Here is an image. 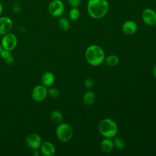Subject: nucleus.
<instances>
[{"label": "nucleus", "mask_w": 156, "mask_h": 156, "mask_svg": "<svg viewBox=\"0 0 156 156\" xmlns=\"http://www.w3.org/2000/svg\"><path fill=\"white\" fill-rule=\"evenodd\" d=\"M87 9L92 18L101 19L107 13L109 4L107 0H88Z\"/></svg>", "instance_id": "nucleus-1"}, {"label": "nucleus", "mask_w": 156, "mask_h": 156, "mask_svg": "<svg viewBox=\"0 0 156 156\" xmlns=\"http://www.w3.org/2000/svg\"><path fill=\"white\" fill-rule=\"evenodd\" d=\"M85 57L89 64L93 66H98L104 60L105 53L100 46L91 45L86 49Z\"/></svg>", "instance_id": "nucleus-2"}, {"label": "nucleus", "mask_w": 156, "mask_h": 156, "mask_svg": "<svg viewBox=\"0 0 156 156\" xmlns=\"http://www.w3.org/2000/svg\"><path fill=\"white\" fill-rule=\"evenodd\" d=\"M98 130L102 136L110 138L116 134L118 127L114 121L109 118H105L99 122Z\"/></svg>", "instance_id": "nucleus-3"}, {"label": "nucleus", "mask_w": 156, "mask_h": 156, "mask_svg": "<svg viewBox=\"0 0 156 156\" xmlns=\"http://www.w3.org/2000/svg\"><path fill=\"white\" fill-rule=\"evenodd\" d=\"M57 137L62 142L68 141L73 136V129L70 125L66 123H60L56 128Z\"/></svg>", "instance_id": "nucleus-4"}, {"label": "nucleus", "mask_w": 156, "mask_h": 156, "mask_svg": "<svg viewBox=\"0 0 156 156\" xmlns=\"http://www.w3.org/2000/svg\"><path fill=\"white\" fill-rule=\"evenodd\" d=\"M48 10L52 16L60 17L64 12V4L61 0H52L49 4Z\"/></svg>", "instance_id": "nucleus-5"}, {"label": "nucleus", "mask_w": 156, "mask_h": 156, "mask_svg": "<svg viewBox=\"0 0 156 156\" xmlns=\"http://www.w3.org/2000/svg\"><path fill=\"white\" fill-rule=\"evenodd\" d=\"M17 43L18 40L16 36L13 33L9 32L3 35L1 44L3 49L12 51L16 48Z\"/></svg>", "instance_id": "nucleus-6"}, {"label": "nucleus", "mask_w": 156, "mask_h": 156, "mask_svg": "<svg viewBox=\"0 0 156 156\" xmlns=\"http://www.w3.org/2000/svg\"><path fill=\"white\" fill-rule=\"evenodd\" d=\"M48 96L47 87L43 85H38L34 87L31 93L32 99L36 102H41L43 101Z\"/></svg>", "instance_id": "nucleus-7"}, {"label": "nucleus", "mask_w": 156, "mask_h": 156, "mask_svg": "<svg viewBox=\"0 0 156 156\" xmlns=\"http://www.w3.org/2000/svg\"><path fill=\"white\" fill-rule=\"evenodd\" d=\"M25 142L27 146L32 150L38 149L41 144L42 139L38 134L36 133H30L26 136Z\"/></svg>", "instance_id": "nucleus-8"}, {"label": "nucleus", "mask_w": 156, "mask_h": 156, "mask_svg": "<svg viewBox=\"0 0 156 156\" xmlns=\"http://www.w3.org/2000/svg\"><path fill=\"white\" fill-rule=\"evenodd\" d=\"M141 18L146 25L154 26L156 24V12L152 9L146 8L142 12Z\"/></svg>", "instance_id": "nucleus-9"}, {"label": "nucleus", "mask_w": 156, "mask_h": 156, "mask_svg": "<svg viewBox=\"0 0 156 156\" xmlns=\"http://www.w3.org/2000/svg\"><path fill=\"white\" fill-rule=\"evenodd\" d=\"M13 23L9 17L0 16V35H4L10 32Z\"/></svg>", "instance_id": "nucleus-10"}, {"label": "nucleus", "mask_w": 156, "mask_h": 156, "mask_svg": "<svg viewBox=\"0 0 156 156\" xmlns=\"http://www.w3.org/2000/svg\"><path fill=\"white\" fill-rule=\"evenodd\" d=\"M40 150L41 153L44 156H52L55 152L54 145L49 141L42 142L40 147Z\"/></svg>", "instance_id": "nucleus-11"}, {"label": "nucleus", "mask_w": 156, "mask_h": 156, "mask_svg": "<svg viewBox=\"0 0 156 156\" xmlns=\"http://www.w3.org/2000/svg\"><path fill=\"white\" fill-rule=\"evenodd\" d=\"M138 29L137 24L132 20H127L122 25V30L127 35H132L136 32Z\"/></svg>", "instance_id": "nucleus-12"}, {"label": "nucleus", "mask_w": 156, "mask_h": 156, "mask_svg": "<svg viewBox=\"0 0 156 156\" xmlns=\"http://www.w3.org/2000/svg\"><path fill=\"white\" fill-rule=\"evenodd\" d=\"M55 81V76L52 72H45L41 77V84L46 87H49L53 85Z\"/></svg>", "instance_id": "nucleus-13"}, {"label": "nucleus", "mask_w": 156, "mask_h": 156, "mask_svg": "<svg viewBox=\"0 0 156 156\" xmlns=\"http://www.w3.org/2000/svg\"><path fill=\"white\" fill-rule=\"evenodd\" d=\"M101 149L104 152H109L113 147V142L109 138H105L101 143Z\"/></svg>", "instance_id": "nucleus-14"}, {"label": "nucleus", "mask_w": 156, "mask_h": 156, "mask_svg": "<svg viewBox=\"0 0 156 156\" xmlns=\"http://www.w3.org/2000/svg\"><path fill=\"white\" fill-rule=\"evenodd\" d=\"M95 101V94L92 91H88L84 94L83 96V103L86 105H90L94 103Z\"/></svg>", "instance_id": "nucleus-15"}, {"label": "nucleus", "mask_w": 156, "mask_h": 156, "mask_svg": "<svg viewBox=\"0 0 156 156\" xmlns=\"http://www.w3.org/2000/svg\"><path fill=\"white\" fill-rule=\"evenodd\" d=\"M57 24L59 29L63 31H66L69 29L70 24L69 21L64 18V17H60L57 21Z\"/></svg>", "instance_id": "nucleus-16"}, {"label": "nucleus", "mask_w": 156, "mask_h": 156, "mask_svg": "<svg viewBox=\"0 0 156 156\" xmlns=\"http://www.w3.org/2000/svg\"><path fill=\"white\" fill-rule=\"evenodd\" d=\"M51 119L54 123L60 124L63 120L62 113L58 110H53L50 115Z\"/></svg>", "instance_id": "nucleus-17"}, {"label": "nucleus", "mask_w": 156, "mask_h": 156, "mask_svg": "<svg viewBox=\"0 0 156 156\" xmlns=\"http://www.w3.org/2000/svg\"><path fill=\"white\" fill-rule=\"evenodd\" d=\"M119 58L115 55H110L105 58V62L107 65L110 66H116L119 63Z\"/></svg>", "instance_id": "nucleus-18"}, {"label": "nucleus", "mask_w": 156, "mask_h": 156, "mask_svg": "<svg viewBox=\"0 0 156 156\" xmlns=\"http://www.w3.org/2000/svg\"><path fill=\"white\" fill-rule=\"evenodd\" d=\"M68 15L71 20L75 21L80 17V12L78 7H72L69 11Z\"/></svg>", "instance_id": "nucleus-19"}, {"label": "nucleus", "mask_w": 156, "mask_h": 156, "mask_svg": "<svg viewBox=\"0 0 156 156\" xmlns=\"http://www.w3.org/2000/svg\"><path fill=\"white\" fill-rule=\"evenodd\" d=\"M60 94V92L56 88L51 87L48 89V95L52 99L57 98Z\"/></svg>", "instance_id": "nucleus-20"}, {"label": "nucleus", "mask_w": 156, "mask_h": 156, "mask_svg": "<svg viewBox=\"0 0 156 156\" xmlns=\"http://www.w3.org/2000/svg\"><path fill=\"white\" fill-rule=\"evenodd\" d=\"M113 144H115V147L119 149H122L125 146V143L124 141L120 137L116 136L114 139Z\"/></svg>", "instance_id": "nucleus-21"}, {"label": "nucleus", "mask_w": 156, "mask_h": 156, "mask_svg": "<svg viewBox=\"0 0 156 156\" xmlns=\"http://www.w3.org/2000/svg\"><path fill=\"white\" fill-rule=\"evenodd\" d=\"M21 9L20 3L18 1H15L13 2L12 5V10L14 13H18L20 12Z\"/></svg>", "instance_id": "nucleus-22"}, {"label": "nucleus", "mask_w": 156, "mask_h": 156, "mask_svg": "<svg viewBox=\"0 0 156 156\" xmlns=\"http://www.w3.org/2000/svg\"><path fill=\"white\" fill-rule=\"evenodd\" d=\"M94 85V82L92 79L90 78H87L85 81H84V86L85 88L90 89Z\"/></svg>", "instance_id": "nucleus-23"}, {"label": "nucleus", "mask_w": 156, "mask_h": 156, "mask_svg": "<svg viewBox=\"0 0 156 156\" xmlns=\"http://www.w3.org/2000/svg\"><path fill=\"white\" fill-rule=\"evenodd\" d=\"M71 7H78L80 5V0H67Z\"/></svg>", "instance_id": "nucleus-24"}, {"label": "nucleus", "mask_w": 156, "mask_h": 156, "mask_svg": "<svg viewBox=\"0 0 156 156\" xmlns=\"http://www.w3.org/2000/svg\"><path fill=\"white\" fill-rule=\"evenodd\" d=\"M11 54L10 53V51L7 50V49H2L0 52V56L3 58V59H5L7 57H8Z\"/></svg>", "instance_id": "nucleus-25"}, {"label": "nucleus", "mask_w": 156, "mask_h": 156, "mask_svg": "<svg viewBox=\"0 0 156 156\" xmlns=\"http://www.w3.org/2000/svg\"><path fill=\"white\" fill-rule=\"evenodd\" d=\"M4 60V62H5V63L6 64L11 65L14 62V57H13V56L12 54H10L8 57H7L6 58H5Z\"/></svg>", "instance_id": "nucleus-26"}, {"label": "nucleus", "mask_w": 156, "mask_h": 156, "mask_svg": "<svg viewBox=\"0 0 156 156\" xmlns=\"http://www.w3.org/2000/svg\"><path fill=\"white\" fill-rule=\"evenodd\" d=\"M32 154L33 156H38L40 155V152L38 151V149H34L32 150Z\"/></svg>", "instance_id": "nucleus-27"}, {"label": "nucleus", "mask_w": 156, "mask_h": 156, "mask_svg": "<svg viewBox=\"0 0 156 156\" xmlns=\"http://www.w3.org/2000/svg\"><path fill=\"white\" fill-rule=\"evenodd\" d=\"M2 11H3V6H2L1 2L0 1V15L2 14Z\"/></svg>", "instance_id": "nucleus-28"}, {"label": "nucleus", "mask_w": 156, "mask_h": 156, "mask_svg": "<svg viewBox=\"0 0 156 156\" xmlns=\"http://www.w3.org/2000/svg\"><path fill=\"white\" fill-rule=\"evenodd\" d=\"M153 74H154V76H155V77L156 78V65L154 66V68L153 69Z\"/></svg>", "instance_id": "nucleus-29"}, {"label": "nucleus", "mask_w": 156, "mask_h": 156, "mask_svg": "<svg viewBox=\"0 0 156 156\" xmlns=\"http://www.w3.org/2000/svg\"><path fill=\"white\" fill-rule=\"evenodd\" d=\"M3 48H2V46H1V44H0V52H1V50Z\"/></svg>", "instance_id": "nucleus-30"}, {"label": "nucleus", "mask_w": 156, "mask_h": 156, "mask_svg": "<svg viewBox=\"0 0 156 156\" xmlns=\"http://www.w3.org/2000/svg\"><path fill=\"white\" fill-rule=\"evenodd\" d=\"M85 1H88V0H85Z\"/></svg>", "instance_id": "nucleus-31"}]
</instances>
